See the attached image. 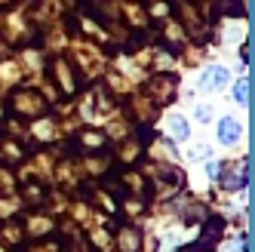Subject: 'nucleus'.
Segmentation results:
<instances>
[{"label": "nucleus", "instance_id": "20e7f679", "mask_svg": "<svg viewBox=\"0 0 255 252\" xmlns=\"http://www.w3.org/2000/svg\"><path fill=\"white\" fill-rule=\"evenodd\" d=\"M172 132L181 135V138H188V123L185 120H172Z\"/></svg>", "mask_w": 255, "mask_h": 252}, {"label": "nucleus", "instance_id": "f257e3e1", "mask_svg": "<svg viewBox=\"0 0 255 252\" xmlns=\"http://www.w3.org/2000/svg\"><path fill=\"white\" fill-rule=\"evenodd\" d=\"M243 135V126H240V120H234V117H225L222 123H218V141L222 145H234L237 138Z\"/></svg>", "mask_w": 255, "mask_h": 252}, {"label": "nucleus", "instance_id": "f03ea898", "mask_svg": "<svg viewBox=\"0 0 255 252\" xmlns=\"http://www.w3.org/2000/svg\"><path fill=\"white\" fill-rule=\"evenodd\" d=\"M225 80H228V71L218 68V65H212L209 71H203V83H225Z\"/></svg>", "mask_w": 255, "mask_h": 252}, {"label": "nucleus", "instance_id": "7ed1b4c3", "mask_svg": "<svg viewBox=\"0 0 255 252\" xmlns=\"http://www.w3.org/2000/svg\"><path fill=\"white\" fill-rule=\"evenodd\" d=\"M246 89H249L246 80H237V86H234V99L240 102V105H246Z\"/></svg>", "mask_w": 255, "mask_h": 252}]
</instances>
